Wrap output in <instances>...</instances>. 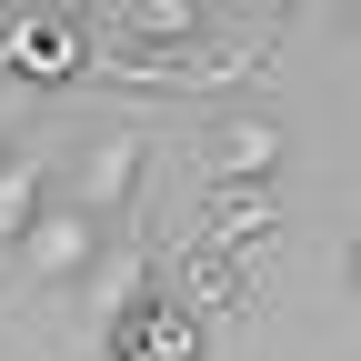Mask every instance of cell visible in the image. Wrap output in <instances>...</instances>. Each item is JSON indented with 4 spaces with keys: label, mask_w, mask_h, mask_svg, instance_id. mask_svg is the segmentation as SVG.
Returning <instances> with one entry per match:
<instances>
[{
    "label": "cell",
    "mask_w": 361,
    "mask_h": 361,
    "mask_svg": "<svg viewBox=\"0 0 361 361\" xmlns=\"http://www.w3.org/2000/svg\"><path fill=\"white\" fill-rule=\"evenodd\" d=\"M0 61H11L30 90H71L90 71V30L71 11H11V40H0Z\"/></svg>",
    "instance_id": "6da1fadb"
},
{
    "label": "cell",
    "mask_w": 361,
    "mask_h": 361,
    "mask_svg": "<svg viewBox=\"0 0 361 361\" xmlns=\"http://www.w3.org/2000/svg\"><path fill=\"white\" fill-rule=\"evenodd\" d=\"M11 130H20V101H0V161H11Z\"/></svg>",
    "instance_id": "30bf717a"
},
{
    "label": "cell",
    "mask_w": 361,
    "mask_h": 361,
    "mask_svg": "<svg viewBox=\"0 0 361 361\" xmlns=\"http://www.w3.org/2000/svg\"><path fill=\"white\" fill-rule=\"evenodd\" d=\"M130 301H151V251H121L90 271V322H121Z\"/></svg>",
    "instance_id": "9c48e42d"
},
{
    "label": "cell",
    "mask_w": 361,
    "mask_h": 361,
    "mask_svg": "<svg viewBox=\"0 0 361 361\" xmlns=\"http://www.w3.org/2000/svg\"><path fill=\"white\" fill-rule=\"evenodd\" d=\"M191 161H201V180H231V191H271V171H281V121H271V111L211 121Z\"/></svg>",
    "instance_id": "3957f363"
},
{
    "label": "cell",
    "mask_w": 361,
    "mask_h": 361,
    "mask_svg": "<svg viewBox=\"0 0 361 361\" xmlns=\"http://www.w3.org/2000/svg\"><path fill=\"white\" fill-rule=\"evenodd\" d=\"M141 161H151L141 130H90V141L71 151V211L80 221H111L130 191H141Z\"/></svg>",
    "instance_id": "7a4b0ae2"
},
{
    "label": "cell",
    "mask_w": 361,
    "mask_h": 361,
    "mask_svg": "<svg viewBox=\"0 0 361 361\" xmlns=\"http://www.w3.org/2000/svg\"><path fill=\"white\" fill-rule=\"evenodd\" d=\"M180 291H191V301H180L191 322H201V311H241V301H251V271H241L231 251H201V241H180Z\"/></svg>",
    "instance_id": "52a82bcc"
},
{
    "label": "cell",
    "mask_w": 361,
    "mask_h": 361,
    "mask_svg": "<svg viewBox=\"0 0 361 361\" xmlns=\"http://www.w3.org/2000/svg\"><path fill=\"white\" fill-rule=\"evenodd\" d=\"M201 251H251L281 231V191H231V180H201V211H191Z\"/></svg>",
    "instance_id": "5b68a950"
},
{
    "label": "cell",
    "mask_w": 361,
    "mask_h": 361,
    "mask_svg": "<svg viewBox=\"0 0 361 361\" xmlns=\"http://www.w3.org/2000/svg\"><path fill=\"white\" fill-rule=\"evenodd\" d=\"M111 361H201V322L180 301H130L111 322Z\"/></svg>",
    "instance_id": "8992f818"
},
{
    "label": "cell",
    "mask_w": 361,
    "mask_h": 361,
    "mask_svg": "<svg viewBox=\"0 0 361 361\" xmlns=\"http://www.w3.org/2000/svg\"><path fill=\"white\" fill-rule=\"evenodd\" d=\"M40 201H51V180H40V151H11V161H0V251H20V231L40 221Z\"/></svg>",
    "instance_id": "ba28073f"
},
{
    "label": "cell",
    "mask_w": 361,
    "mask_h": 361,
    "mask_svg": "<svg viewBox=\"0 0 361 361\" xmlns=\"http://www.w3.org/2000/svg\"><path fill=\"white\" fill-rule=\"evenodd\" d=\"M0 40H11V11H0Z\"/></svg>",
    "instance_id": "8fae6325"
},
{
    "label": "cell",
    "mask_w": 361,
    "mask_h": 361,
    "mask_svg": "<svg viewBox=\"0 0 361 361\" xmlns=\"http://www.w3.org/2000/svg\"><path fill=\"white\" fill-rule=\"evenodd\" d=\"M20 261H30V281H80L101 261V221H80L71 201H40V221L20 231Z\"/></svg>",
    "instance_id": "277c9868"
}]
</instances>
